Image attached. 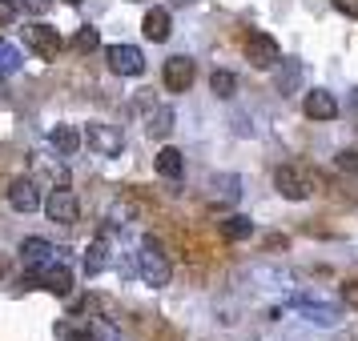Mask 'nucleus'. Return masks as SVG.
Here are the masks:
<instances>
[{
  "mask_svg": "<svg viewBox=\"0 0 358 341\" xmlns=\"http://www.w3.org/2000/svg\"><path fill=\"white\" fill-rule=\"evenodd\" d=\"M17 68H20V49L8 45V40H0V77H13Z\"/></svg>",
  "mask_w": 358,
  "mask_h": 341,
  "instance_id": "obj_21",
  "label": "nucleus"
},
{
  "mask_svg": "<svg viewBox=\"0 0 358 341\" xmlns=\"http://www.w3.org/2000/svg\"><path fill=\"white\" fill-rule=\"evenodd\" d=\"M8 205L17 213H33L41 209V193H36V185L29 177H17L13 185H8Z\"/></svg>",
  "mask_w": 358,
  "mask_h": 341,
  "instance_id": "obj_13",
  "label": "nucleus"
},
{
  "mask_svg": "<svg viewBox=\"0 0 358 341\" xmlns=\"http://www.w3.org/2000/svg\"><path fill=\"white\" fill-rule=\"evenodd\" d=\"M45 213H49V221H57V225H73L81 217V205H77V197L69 193V189H52V197L45 201Z\"/></svg>",
  "mask_w": 358,
  "mask_h": 341,
  "instance_id": "obj_8",
  "label": "nucleus"
},
{
  "mask_svg": "<svg viewBox=\"0 0 358 341\" xmlns=\"http://www.w3.org/2000/svg\"><path fill=\"white\" fill-rule=\"evenodd\" d=\"M338 169H346V173H358V153H355V149L338 153Z\"/></svg>",
  "mask_w": 358,
  "mask_h": 341,
  "instance_id": "obj_25",
  "label": "nucleus"
},
{
  "mask_svg": "<svg viewBox=\"0 0 358 341\" xmlns=\"http://www.w3.org/2000/svg\"><path fill=\"white\" fill-rule=\"evenodd\" d=\"M24 45H29L41 61H57L61 49H65V40H61V33H57L52 24H29V29H24Z\"/></svg>",
  "mask_w": 358,
  "mask_h": 341,
  "instance_id": "obj_4",
  "label": "nucleus"
},
{
  "mask_svg": "<svg viewBox=\"0 0 358 341\" xmlns=\"http://www.w3.org/2000/svg\"><path fill=\"white\" fill-rule=\"evenodd\" d=\"M52 149H57V153H61V157H73V153H77V149H81V132L77 129H69V125H57V129H52Z\"/></svg>",
  "mask_w": 358,
  "mask_h": 341,
  "instance_id": "obj_15",
  "label": "nucleus"
},
{
  "mask_svg": "<svg viewBox=\"0 0 358 341\" xmlns=\"http://www.w3.org/2000/svg\"><path fill=\"white\" fill-rule=\"evenodd\" d=\"M141 33H145V40H153V45H162V40H169V33H173V20H169V8H149L145 20H141Z\"/></svg>",
  "mask_w": 358,
  "mask_h": 341,
  "instance_id": "obj_14",
  "label": "nucleus"
},
{
  "mask_svg": "<svg viewBox=\"0 0 358 341\" xmlns=\"http://www.w3.org/2000/svg\"><path fill=\"white\" fill-rule=\"evenodd\" d=\"M290 309L294 313H302L306 321L314 325H338L342 321V309L330 305V301H310V297H290Z\"/></svg>",
  "mask_w": 358,
  "mask_h": 341,
  "instance_id": "obj_7",
  "label": "nucleus"
},
{
  "mask_svg": "<svg viewBox=\"0 0 358 341\" xmlns=\"http://www.w3.org/2000/svg\"><path fill=\"white\" fill-rule=\"evenodd\" d=\"M105 61H109V68H113L117 77H141L145 73V52L137 49V45H109Z\"/></svg>",
  "mask_w": 358,
  "mask_h": 341,
  "instance_id": "obj_5",
  "label": "nucleus"
},
{
  "mask_svg": "<svg viewBox=\"0 0 358 341\" xmlns=\"http://www.w3.org/2000/svg\"><path fill=\"white\" fill-rule=\"evenodd\" d=\"M97 49H101V33L97 29H81V33L73 36V52H81L85 56V52H97Z\"/></svg>",
  "mask_w": 358,
  "mask_h": 341,
  "instance_id": "obj_22",
  "label": "nucleus"
},
{
  "mask_svg": "<svg viewBox=\"0 0 358 341\" xmlns=\"http://www.w3.org/2000/svg\"><path fill=\"white\" fill-rule=\"evenodd\" d=\"M20 261H24L29 273H36V269H45V265L57 261V249H52L45 237H24V241H20Z\"/></svg>",
  "mask_w": 358,
  "mask_h": 341,
  "instance_id": "obj_9",
  "label": "nucleus"
},
{
  "mask_svg": "<svg viewBox=\"0 0 358 341\" xmlns=\"http://www.w3.org/2000/svg\"><path fill=\"white\" fill-rule=\"evenodd\" d=\"M33 281L41 285V289L57 293V297H69V293H73V273H69L61 261H52V265H45V269H36Z\"/></svg>",
  "mask_w": 358,
  "mask_h": 341,
  "instance_id": "obj_10",
  "label": "nucleus"
},
{
  "mask_svg": "<svg viewBox=\"0 0 358 341\" xmlns=\"http://www.w3.org/2000/svg\"><path fill=\"white\" fill-rule=\"evenodd\" d=\"M342 297H346L350 305H358V281H346V289H342Z\"/></svg>",
  "mask_w": 358,
  "mask_h": 341,
  "instance_id": "obj_28",
  "label": "nucleus"
},
{
  "mask_svg": "<svg viewBox=\"0 0 358 341\" xmlns=\"http://www.w3.org/2000/svg\"><path fill=\"white\" fill-rule=\"evenodd\" d=\"M334 8H338L342 17H355L358 20V0H334Z\"/></svg>",
  "mask_w": 358,
  "mask_h": 341,
  "instance_id": "obj_26",
  "label": "nucleus"
},
{
  "mask_svg": "<svg viewBox=\"0 0 358 341\" xmlns=\"http://www.w3.org/2000/svg\"><path fill=\"white\" fill-rule=\"evenodd\" d=\"M210 89H213V97L229 100V97H234V89H238V77H234V73H226V68H217V73L210 77Z\"/></svg>",
  "mask_w": 358,
  "mask_h": 341,
  "instance_id": "obj_20",
  "label": "nucleus"
},
{
  "mask_svg": "<svg viewBox=\"0 0 358 341\" xmlns=\"http://www.w3.org/2000/svg\"><path fill=\"white\" fill-rule=\"evenodd\" d=\"M81 341H93V338H81Z\"/></svg>",
  "mask_w": 358,
  "mask_h": 341,
  "instance_id": "obj_31",
  "label": "nucleus"
},
{
  "mask_svg": "<svg viewBox=\"0 0 358 341\" xmlns=\"http://www.w3.org/2000/svg\"><path fill=\"white\" fill-rule=\"evenodd\" d=\"M24 8H29V13H36V17H41V13H49V8H52V0H24Z\"/></svg>",
  "mask_w": 358,
  "mask_h": 341,
  "instance_id": "obj_27",
  "label": "nucleus"
},
{
  "mask_svg": "<svg viewBox=\"0 0 358 341\" xmlns=\"http://www.w3.org/2000/svg\"><path fill=\"white\" fill-rule=\"evenodd\" d=\"M169 4H173V8H185V4H194V0H169Z\"/></svg>",
  "mask_w": 358,
  "mask_h": 341,
  "instance_id": "obj_29",
  "label": "nucleus"
},
{
  "mask_svg": "<svg viewBox=\"0 0 358 341\" xmlns=\"http://www.w3.org/2000/svg\"><path fill=\"white\" fill-rule=\"evenodd\" d=\"M17 0H0V29H8V24H13V20H17Z\"/></svg>",
  "mask_w": 358,
  "mask_h": 341,
  "instance_id": "obj_24",
  "label": "nucleus"
},
{
  "mask_svg": "<svg viewBox=\"0 0 358 341\" xmlns=\"http://www.w3.org/2000/svg\"><path fill=\"white\" fill-rule=\"evenodd\" d=\"M274 189L286 201H306L310 193H314V177H310L306 169H298V165H282L274 173Z\"/></svg>",
  "mask_w": 358,
  "mask_h": 341,
  "instance_id": "obj_3",
  "label": "nucleus"
},
{
  "mask_svg": "<svg viewBox=\"0 0 358 341\" xmlns=\"http://www.w3.org/2000/svg\"><path fill=\"white\" fill-rule=\"evenodd\" d=\"M145 132H149V137H157V141L169 137V132H173V109H153V113H149Z\"/></svg>",
  "mask_w": 358,
  "mask_h": 341,
  "instance_id": "obj_19",
  "label": "nucleus"
},
{
  "mask_svg": "<svg viewBox=\"0 0 358 341\" xmlns=\"http://www.w3.org/2000/svg\"><path fill=\"white\" fill-rule=\"evenodd\" d=\"M245 56H250V65L254 68L282 65V49H278V40L274 36H266V33H250L245 36Z\"/></svg>",
  "mask_w": 358,
  "mask_h": 341,
  "instance_id": "obj_6",
  "label": "nucleus"
},
{
  "mask_svg": "<svg viewBox=\"0 0 358 341\" xmlns=\"http://www.w3.org/2000/svg\"><path fill=\"white\" fill-rule=\"evenodd\" d=\"M65 4H81V0H65Z\"/></svg>",
  "mask_w": 358,
  "mask_h": 341,
  "instance_id": "obj_30",
  "label": "nucleus"
},
{
  "mask_svg": "<svg viewBox=\"0 0 358 341\" xmlns=\"http://www.w3.org/2000/svg\"><path fill=\"white\" fill-rule=\"evenodd\" d=\"M137 273H141V281L153 285V289L169 285L173 269H169V257H165V249H162L157 237H145V241H141V249H137Z\"/></svg>",
  "mask_w": 358,
  "mask_h": 341,
  "instance_id": "obj_1",
  "label": "nucleus"
},
{
  "mask_svg": "<svg viewBox=\"0 0 358 341\" xmlns=\"http://www.w3.org/2000/svg\"><path fill=\"white\" fill-rule=\"evenodd\" d=\"M162 77H165V89H169V93H185V89L194 84L197 68H194V61H189V56H169Z\"/></svg>",
  "mask_w": 358,
  "mask_h": 341,
  "instance_id": "obj_11",
  "label": "nucleus"
},
{
  "mask_svg": "<svg viewBox=\"0 0 358 341\" xmlns=\"http://www.w3.org/2000/svg\"><path fill=\"white\" fill-rule=\"evenodd\" d=\"M153 165H157V173H162V177H169V181H178L181 173H185V157H181L178 149H169V145L157 153V161H153Z\"/></svg>",
  "mask_w": 358,
  "mask_h": 341,
  "instance_id": "obj_16",
  "label": "nucleus"
},
{
  "mask_svg": "<svg viewBox=\"0 0 358 341\" xmlns=\"http://www.w3.org/2000/svg\"><path fill=\"white\" fill-rule=\"evenodd\" d=\"M222 237L226 241H245V237H254V221L250 217H226L222 221Z\"/></svg>",
  "mask_w": 358,
  "mask_h": 341,
  "instance_id": "obj_18",
  "label": "nucleus"
},
{
  "mask_svg": "<svg viewBox=\"0 0 358 341\" xmlns=\"http://www.w3.org/2000/svg\"><path fill=\"white\" fill-rule=\"evenodd\" d=\"M302 113L310 121H334L338 116V100H334V93H326V89H310L306 100H302Z\"/></svg>",
  "mask_w": 358,
  "mask_h": 341,
  "instance_id": "obj_12",
  "label": "nucleus"
},
{
  "mask_svg": "<svg viewBox=\"0 0 358 341\" xmlns=\"http://www.w3.org/2000/svg\"><path fill=\"white\" fill-rule=\"evenodd\" d=\"M298 81H302V65H282L278 68V89H282V93H290Z\"/></svg>",
  "mask_w": 358,
  "mask_h": 341,
  "instance_id": "obj_23",
  "label": "nucleus"
},
{
  "mask_svg": "<svg viewBox=\"0 0 358 341\" xmlns=\"http://www.w3.org/2000/svg\"><path fill=\"white\" fill-rule=\"evenodd\" d=\"M81 137H85V145L93 149L97 157H121V149H125L121 129H113V125H101V121H89Z\"/></svg>",
  "mask_w": 358,
  "mask_h": 341,
  "instance_id": "obj_2",
  "label": "nucleus"
},
{
  "mask_svg": "<svg viewBox=\"0 0 358 341\" xmlns=\"http://www.w3.org/2000/svg\"><path fill=\"white\" fill-rule=\"evenodd\" d=\"M105 265H109V245H105V241H93L89 249H85V273L97 277Z\"/></svg>",
  "mask_w": 358,
  "mask_h": 341,
  "instance_id": "obj_17",
  "label": "nucleus"
}]
</instances>
